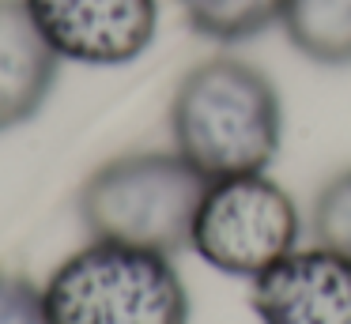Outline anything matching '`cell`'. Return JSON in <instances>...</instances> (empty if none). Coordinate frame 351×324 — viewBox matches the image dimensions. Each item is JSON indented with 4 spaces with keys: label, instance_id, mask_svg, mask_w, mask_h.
<instances>
[{
    "label": "cell",
    "instance_id": "30bf717a",
    "mask_svg": "<svg viewBox=\"0 0 351 324\" xmlns=\"http://www.w3.org/2000/svg\"><path fill=\"white\" fill-rule=\"evenodd\" d=\"M313 241L351 260V166L325 181L310 208Z\"/></svg>",
    "mask_w": 351,
    "mask_h": 324
},
{
    "label": "cell",
    "instance_id": "8992f818",
    "mask_svg": "<svg viewBox=\"0 0 351 324\" xmlns=\"http://www.w3.org/2000/svg\"><path fill=\"white\" fill-rule=\"evenodd\" d=\"M261 324H351V260L325 245L295 249L253 279Z\"/></svg>",
    "mask_w": 351,
    "mask_h": 324
},
{
    "label": "cell",
    "instance_id": "8fae6325",
    "mask_svg": "<svg viewBox=\"0 0 351 324\" xmlns=\"http://www.w3.org/2000/svg\"><path fill=\"white\" fill-rule=\"evenodd\" d=\"M0 324H53L46 306V286L19 271L0 268Z\"/></svg>",
    "mask_w": 351,
    "mask_h": 324
},
{
    "label": "cell",
    "instance_id": "ba28073f",
    "mask_svg": "<svg viewBox=\"0 0 351 324\" xmlns=\"http://www.w3.org/2000/svg\"><path fill=\"white\" fill-rule=\"evenodd\" d=\"M280 27L298 57L321 68H351V0H287Z\"/></svg>",
    "mask_w": 351,
    "mask_h": 324
},
{
    "label": "cell",
    "instance_id": "7a4b0ae2",
    "mask_svg": "<svg viewBox=\"0 0 351 324\" xmlns=\"http://www.w3.org/2000/svg\"><path fill=\"white\" fill-rule=\"evenodd\" d=\"M208 177L178 151H132L110 158L80 185L76 211L91 241L178 256L193 241V219Z\"/></svg>",
    "mask_w": 351,
    "mask_h": 324
},
{
    "label": "cell",
    "instance_id": "277c9868",
    "mask_svg": "<svg viewBox=\"0 0 351 324\" xmlns=\"http://www.w3.org/2000/svg\"><path fill=\"white\" fill-rule=\"evenodd\" d=\"M298 238L302 215L287 188L268 173H238L208 181V192L193 219L189 249L208 268L253 283L287 260L298 249Z\"/></svg>",
    "mask_w": 351,
    "mask_h": 324
},
{
    "label": "cell",
    "instance_id": "52a82bcc",
    "mask_svg": "<svg viewBox=\"0 0 351 324\" xmlns=\"http://www.w3.org/2000/svg\"><path fill=\"white\" fill-rule=\"evenodd\" d=\"M61 57L49 49L23 0H0V136L42 113Z\"/></svg>",
    "mask_w": 351,
    "mask_h": 324
},
{
    "label": "cell",
    "instance_id": "6da1fadb",
    "mask_svg": "<svg viewBox=\"0 0 351 324\" xmlns=\"http://www.w3.org/2000/svg\"><path fill=\"white\" fill-rule=\"evenodd\" d=\"M167 121L174 151L208 181L268 173L283 143L276 83L230 53H215L182 75Z\"/></svg>",
    "mask_w": 351,
    "mask_h": 324
},
{
    "label": "cell",
    "instance_id": "5b68a950",
    "mask_svg": "<svg viewBox=\"0 0 351 324\" xmlns=\"http://www.w3.org/2000/svg\"><path fill=\"white\" fill-rule=\"evenodd\" d=\"M61 60L117 68L144 57L159 34V0H23Z\"/></svg>",
    "mask_w": 351,
    "mask_h": 324
},
{
    "label": "cell",
    "instance_id": "3957f363",
    "mask_svg": "<svg viewBox=\"0 0 351 324\" xmlns=\"http://www.w3.org/2000/svg\"><path fill=\"white\" fill-rule=\"evenodd\" d=\"M53 324H189V290L174 256L87 241L46 283Z\"/></svg>",
    "mask_w": 351,
    "mask_h": 324
},
{
    "label": "cell",
    "instance_id": "9c48e42d",
    "mask_svg": "<svg viewBox=\"0 0 351 324\" xmlns=\"http://www.w3.org/2000/svg\"><path fill=\"white\" fill-rule=\"evenodd\" d=\"M287 0H178L182 23L215 45H242L283 19Z\"/></svg>",
    "mask_w": 351,
    "mask_h": 324
}]
</instances>
